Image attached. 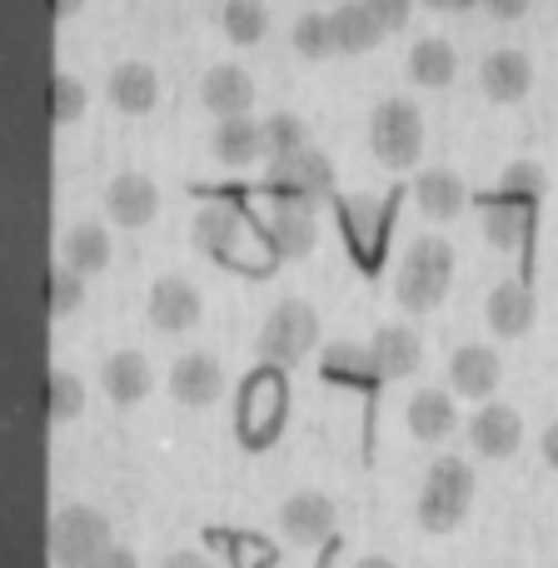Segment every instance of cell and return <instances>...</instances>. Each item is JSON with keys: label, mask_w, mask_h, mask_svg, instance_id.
<instances>
[{"label": "cell", "mask_w": 558, "mask_h": 568, "mask_svg": "<svg viewBox=\"0 0 558 568\" xmlns=\"http://www.w3.org/2000/svg\"><path fill=\"white\" fill-rule=\"evenodd\" d=\"M105 90H110V100H115L125 115H140V110L155 105L160 75H155V65H145V60H120V65H110Z\"/></svg>", "instance_id": "ac0fdd59"}, {"label": "cell", "mask_w": 558, "mask_h": 568, "mask_svg": "<svg viewBox=\"0 0 558 568\" xmlns=\"http://www.w3.org/2000/svg\"><path fill=\"white\" fill-rule=\"evenodd\" d=\"M95 568H140V559H135V549H125V544H110V549L95 559Z\"/></svg>", "instance_id": "f35d334b"}, {"label": "cell", "mask_w": 558, "mask_h": 568, "mask_svg": "<svg viewBox=\"0 0 558 568\" xmlns=\"http://www.w3.org/2000/svg\"><path fill=\"white\" fill-rule=\"evenodd\" d=\"M290 40L300 55H324V50H334V20L329 10H300L290 26Z\"/></svg>", "instance_id": "d6a6232c"}, {"label": "cell", "mask_w": 558, "mask_h": 568, "mask_svg": "<svg viewBox=\"0 0 558 568\" xmlns=\"http://www.w3.org/2000/svg\"><path fill=\"white\" fill-rule=\"evenodd\" d=\"M210 145H215V155L225 160V165H250V160L265 155V130H260L255 115H230L215 125Z\"/></svg>", "instance_id": "484cf974"}, {"label": "cell", "mask_w": 558, "mask_h": 568, "mask_svg": "<svg viewBox=\"0 0 558 568\" xmlns=\"http://www.w3.org/2000/svg\"><path fill=\"white\" fill-rule=\"evenodd\" d=\"M544 165L539 160H514L509 170H504V180H499V195H509V200H524V205H534V200L544 195Z\"/></svg>", "instance_id": "e575fe53"}, {"label": "cell", "mask_w": 558, "mask_h": 568, "mask_svg": "<svg viewBox=\"0 0 558 568\" xmlns=\"http://www.w3.org/2000/svg\"><path fill=\"white\" fill-rule=\"evenodd\" d=\"M474 499V469L469 459H459V454H439V459L429 464V474H424V489H419V524L434 534L454 529V524L464 519V509H469Z\"/></svg>", "instance_id": "7a4b0ae2"}, {"label": "cell", "mask_w": 558, "mask_h": 568, "mask_svg": "<svg viewBox=\"0 0 558 568\" xmlns=\"http://www.w3.org/2000/svg\"><path fill=\"white\" fill-rule=\"evenodd\" d=\"M319 379H329V384H359V389H369V384L379 379L369 344H354V339L324 344V354H319Z\"/></svg>", "instance_id": "44dd1931"}, {"label": "cell", "mask_w": 558, "mask_h": 568, "mask_svg": "<svg viewBox=\"0 0 558 568\" xmlns=\"http://www.w3.org/2000/svg\"><path fill=\"white\" fill-rule=\"evenodd\" d=\"M45 404H50V419H75V414L85 409V384L70 369H55L45 384Z\"/></svg>", "instance_id": "836d02e7"}, {"label": "cell", "mask_w": 558, "mask_h": 568, "mask_svg": "<svg viewBox=\"0 0 558 568\" xmlns=\"http://www.w3.org/2000/svg\"><path fill=\"white\" fill-rule=\"evenodd\" d=\"M339 220H344V235L354 240V250H379L384 230H389V205L374 195H344Z\"/></svg>", "instance_id": "d4e9b609"}, {"label": "cell", "mask_w": 558, "mask_h": 568, "mask_svg": "<svg viewBox=\"0 0 558 568\" xmlns=\"http://www.w3.org/2000/svg\"><path fill=\"white\" fill-rule=\"evenodd\" d=\"M319 344V314L310 300H280L275 310L260 324V354H265L275 369H290L304 354Z\"/></svg>", "instance_id": "277c9868"}, {"label": "cell", "mask_w": 558, "mask_h": 568, "mask_svg": "<svg viewBox=\"0 0 558 568\" xmlns=\"http://www.w3.org/2000/svg\"><path fill=\"white\" fill-rule=\"evenodd\" d=\"M369 145L384 165H414L424 150V120H419V105L404 95H389L369 110Z\"/></svg>", "instance_id": "5b68a950"}, {"label": "cell", "mask_w": 558, "mask_h": 568, "mask_svg": "<svg viewBox=\"0 0 558 568\" xmlns=\"http://www.w3.org/2000/svg\"><path fill=\"white\" fill-rule=\"evenodd\" d=\"M484 310H489V324L499 334H524L534 324V310H539V304H534L529 280H499L489 290V304H484Z\"/></svg>", "instance_id": "7402d4cb"}, {"label": "cell", "mask_w": 558, "mask_h": 568, "mask_svg": "<svg viewBox=\"0 0 558 568\" xmlns=\"http://www.w3.org/2000/svg\"><path fill=\"white\" fill-rule=\"evenodd\" d=\"M65 265L80 270V275H95V270L110 265V235L100 220H80V225L65 230Z\"/></svg>", "instance_id": "f1b7e54d"}, {"label": "cell", "mask_w": 558, "mask_h": 568, "mask_svg": "<svg viewBox=\"0 0 558 568\" xmlns=\"http://www.w3.org/2000/svg\"><path fill=\"white\" fill-rule=\"evenodd\" d=\"M454 275V245L439 235H414L409 250L399 260V275H394V300L404 310H434L449 290Z\"/></svg>", "instance_id": "6da1fadb"}, {"label": "cell", "mask_w": 558, "mask_h": 568, "mask_svg": "<svg viewBox=\"0 0 558 568\" xmlns=\"http://www.w3.org/2000/svg\"><path fill=\"white\" fill-rule=\"evenodd\" d=\"M494 16H504V20H514V16H524V10H529V6H524V0H494Z\"/></svg>", "instance_id": "b9f144b4"}, {"label": "cell", "mask_w": 558, "mask_h": 568, "mask_svg": "<svg viewBox=\"0 0 558 568\" xmlns=\"http://www.w3.org/2000/svg\"><path fill=\"white\" fill-rule=\"evenodd\" d=\"M245 235V220L230 200H210V205L195 210V245L210 250V255H230Z\"/></svg>", "instance_id": "603a6c76"}, {"label": "cell", "mask_w": 558, "mask_h": 568, "mask_svg": "<svg viewBox=\"0 0 558 568\" xmlns=\"http://www.w3.org/2000/svg\"><path fill=\"white\" fill-rule=\"evenodd\" d=\"M110 549V519L95 504H65L50 519V559L60 568H95Z\"/></svg>", "instance_id": "3957f363"}, {"label": "cell", "mask_w": 558, "mask_h": 568, "mask_svg": "<svg viewBox=\"0 0 558 568\" xmlns=\"http://www.w3.org/2000/svg\"><path fill=\"white\" fill-rule=\"evenodd\" d=\"M419 334L409 324H379L369 339V354H374V369L379 379H399V374H414L419 369Z\"/></svg>", "instance_id": "e0dca14e"}, {"label": "cell", "mask_w": 558, "mask_h": 568, "mask_svg": "<svg viewBox=\"0 0 558 568\" xmlns=\"http://www.w3.org/2000/svg\"><path fill=\"white\" fill-rule=\"evenodd\" d=\"M529 230H534V205H524V200L499 195L484 205V235H489L494 245L514 250L519 240H529Z\"/></svg>", "instance_id": "83f0119b"}, {"label": "cell", "mask_w": 558, "mask_h": 568, "mask_svg": "<svg viewBox=\"0 0 558 568\" xmlns=\"http://www.w3.org/2000/svg\"><path fill=\"white\" fill-rule=\"evenodd\" d=\"M200 105L215 110L220 120L250 115V105H255V80H250V70L235 65V60H220V65H210L205 75H200Z\"/></svg>", "instance_id": "ba28073f"}, {"label": "cell", "mask_w": 558, "mask_h": 568, "mask_svg": "<svg viewBox=\"0 0 558 568\" xmlns=\"http://www.w3.org/2000/svg\"><path fill=\"white\" fill-rule=\"evenodd\" d=\"M160 568H210V559L205 554H195V549H175V554L160 559Z\"/></svg>", "instance_id": "ab89813d"}, {"label": "cell", "mask_w": 558, "mask_h": 568, "mask_svg": "<svg viewBox=\"0 0 558 568\" xmlns=\"http://www.w3.org/2000/svg\"><path fill=\"white\" fill-rule=\"evenodd\" d=\"M414 200H419V210H424V215H434V220L459 215V210H464V180H459V170H449V165L419 170V180H414Z\"/></svg>", "instance_id": "cb8c5ba5"}, {"label": "cell", "mask_w": 558, "mask_h": 568, "mask_svg": "<svg viewBox=\"0 0 558 568\" xmlns=\"http://www.w3.org/2000/svg\"><path fill=\"white\" fill-rule=\"evenodd\" d=\"M220 20H225L230 40H240V45H255V40H265V30H270V10L260 6V0H225Z\"/></svg>", "instance_id": "1f68e13d"}, {"label": "cell", "mask_w": 558, "mask_h": 568, "mask_svg": "<svg viewBox=\"0 0 558 568\" xmlns=\"http://www.w3.org/2000/svg\"><path fill=\"white\" fill-rule=\"evenodd\" d=\"M280 519L294 544H319L324 534L334 529V499L319 489H300L280 504Z\"/></svg>", "instance_id": "5bb4252c"}, {"label": "cell", "mask_w": 558, "mask_h": 568, "mask_svg": "<svg viewBox=\"0 0 558 568\" xmlns=\"http://www.w3.org/2000/svg\"><path fill=\"white\" fill-rule=\"evenodd\" d=\"M519 439H524V419H519V409H509V404H479V409L469 414V444L484 454V459L514 454Z\"/></svg>", "instance_id": "7c38bea8"}, {"label": "cell", "mask_w": 558, "mask_h": 568, "mask_svg": "<svg viewBox=\"0 0 558 568\" xmlns=\"http://www.w3.org/2000/svg\"><path fill=\"white\" fill-rule=\"evenodd\" d=\"M404 424H409L414 439H449L454 424H459V404L449 399L444 389H414L409 409H404Z\"/></svg>", "instance_id": "d6986e66"}, {"label": "cell", "mask_w": 558, "mask_h": 568, "mask_svg": "<svg viewBox=\"0 0 558 568\" xmlns=\"http://www.w3.org/2000/svg\"><path fill=\"white\" fill-rule=\"evenodd\" d=\"M45 290H50V310H75L80 304V294H85V275L80 270H70V265H55L50 270V280H45Z\"/></svg>", "instance_id": "d590c367"}, {"label": "cell", "mask_w": 558, "mask_h": 568, "mask_svg": "<svg viewBox=\"0 0 558 568\" xmlns=\"http://www.w3.org/2000/svg\"><path fill=\"white\" fill-rule=\"evenodd\" d=\"M284 409H290V384H284V374L275 364H265V369H255L245 379V389H240V429L250 434V439L265 444L270 434L280 429Z\"/></svg>", "instance_id": "52a82bcc"}, {"label": "cell", "mask_w": 558, "mask_h": 568, "mask_svg": "<svg viewBox=\"0 0 558 568\" xmlns=\"http://www.w3.org/2000/svg\"><path fill=\"white\" fill-rule=\"evenodd\" d=\"M85 110V80H75L70 70L55 75V120H75Z\"/></svg>", "instance_id": "8d00e7d4"}, {"label": "cell", "mask_w": 558, "mask_h": 568, "mask_svg": "<svg viewBox=\"0 0 558 568\" xmlns=\"http://www.w3.org/2000/svg\"><path fill=\"white\" fill-rule=\"evenodd\" d=\"M265 185L275 190V200H284V205H314L319 210V195L334 190V160L314 145L300 150V155H280V160H270Z\"/></svg>", "instance_id": "8992f818"}, {"label": "cell", "mask_w": 558, "mask_h": 568, "mask_svg": "<svg viewBox=\"0 0 558 568\" xmlns=\"http://www.w3.org/2000/svg\"><path fill=\"white\" fill-rule=\"evenodd\" d=\"M155 205H160V190H155V180L140 175V170H120V175L105 185L110 220L125 230H140L145 220H155Z\"/></svg>", "instance_id": "30bf717a"}, {"label": "cell", "mask_w": 558, "mask_h": 568, "mask_svg": "<svg viewBox=\"0 0 558 568\" xmlns=\"http://www.w3.org/2000/svg\"><path fill=\"white\" fill-rule=\"evenodd\" d=\"M539 444H544V459H549L554 469H558V419L549 424V429H544V439H539Z\"/></svg>", "instance_id": "60d3db41"}, {"label": "cell", "mask_w": 558, "mask_h": 568, "mask_svg": "<svg viewBox=\"0 0 558 568\" xmlns=\"http://www.w3.org/2000/svg\"><path fill=\"white\" fill-rule=\"evenodd\" d=\"M329 20H334V50H349V55L379 45V36H384L369 0H339V6L329 10Z\"/></svg>", "instance_id": "4316f807"}, {"label": "cell", "mask_w": 558, "mask_h": 568, "mask_svg": "<svg viewBox=\"0 0 558 568\" xmlns=\"http://www.w3.org/2000/svg\"><path fill=\"white\" fill-rule=\"evenodd\" d=\"M100 384L115 404H135L150 394V359L135 349H115L100 359Z\"/></svg>", "instance_id": "ffe728a7"}, {"label": "cell", "mask_w": 558, "mask_h": 568, "mask_svg": "<svg viewBox=\"0 0 558 568\" xmlns=\"http://www.w3.org/2000/svg\"><path fill=\"white\" fill-rule=\"evenodd\" d=\"M454 70H459V55H454V45L444 36H419L409 45V75L419 85H449Z\"/></svg>", "instance_id": "f546056e"}, {"label": "cell", "mask_w": 558, "mask_h": 568, "mask_svg": "<svg viewBox=\"0 0 558 568\" xmlns=\"http://www.w3.org/2000/svg\"><path fill=\"white\" fill-rule=\"evenodd\" d=\"M479 85L489 90L494 100H519L524 90L534 85V60L524 55L519 45L489 50V55H484V65H479Z\"/></svg>", "instance_id": "2e32d148"}, {"label": "cell", "mask_w": 558, "mask_h": 568, "mask_svg": "<svg viewBox=\"0 0 558 568\" xmlns=\"http://www.w3.org/2000/svg\"><path fill=\"white\" fill-rule=\"evenodd\" d=\"M260 130H265V155L270 160L310 150V140H304V120L294 115V110H275V115H265L260 120Z\"/></svg>", "instance_id": "4dcf8cb0"}, {"label": "cell", "mask_w": 558, "mask_h": 568, "mask_svg": "<svg viewBox=\"0 0 558 568\" xmlns=\"http://www.w3.org/2000/svg\"><path fill=\"white\" fill-rule=\"evenodd\" d=\"M220 389H225V364L210 349H190L170 364V394L180 404H210L220 399Z\"/></svg>", "instance_id": "9c48e42d"}, {"label": "cell", "mask_w": 558, "mask_h": 568, "mask_svg": "<svg viewBox=\"0 0 558 568\" xmlns=\"http://www.w3.org/2000/svg\"><path fill=\"white\" fill-rule=\"evenodd\" d=\"M374 20H379V30H394L409 20V0H369Z\"/></svg>", "instance_id": "74e56055"}, {"label": "cell", "mask_w": 558, "mask_h": 568, "mask_svg": "<svg viewBox=\"0 0 558 568\" xmlns=\"http://www.w3.org/2000/svg\"><path fill=\"white\" fill-rule=\"evenodd\" d=\"M499 374H504V364L489 344H459L449 354V384L459 394H469V399H489L499 389Z\"/></svg>", "instance_id": "4fadbf2b"}, {"label": "cell", "mask_w": 558, "mask_h": 568, "mask_svg": "<svg viewBox=\"0 0 558 568\" xmlns=\"http://www.w3.org/2000/svg\"><path fill=\"white\" fill-rule=\"evenodd\" d=\"M265 240H270V250L284 255V260L310 255L314 240H319V210H314V205H284V200H275V210H270V220H265Z\"/></svg>", "instance_id": "8fae6325"}, {"label": "cell", "mask_w": 558, "mask_h": 568, "mask_svg": "<svg viewBox=\"0 0 558 568\" xmlns=\"http://www.w3.org/2000/svg\"><path fill=\"white\" fill-rule=\"evenodd\" d=\"M150 320L160 329H190L200 320V290L185 275H160L150 284Z\"/></svg>", "instance_id": "9a60e30c"}, {"label": "cell", "mask_w": 558, "mask_h": 568, "mask_svg": "<svg viewBox=\"0 0 558 568\" xmlns=\"http://www.w3.org/2000/svg\"><path fill=\"white\" fill-rule=\"evenodd\" d=\"M354 568H394V559H384V554H364V559H354Z\"/></svg>", "instance_id": "7bdbcfd3"}]
</instances>
